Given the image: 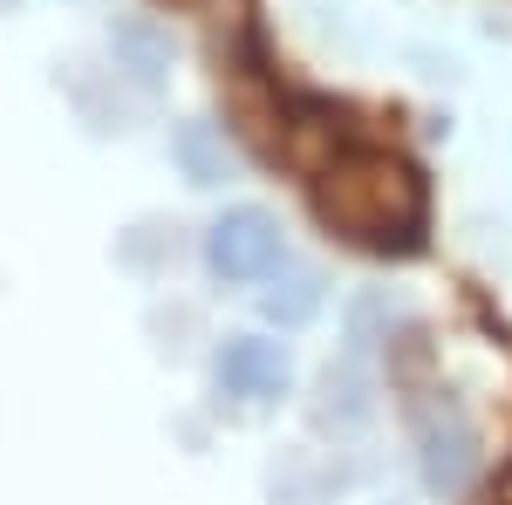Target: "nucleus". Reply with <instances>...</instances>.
I'll return each instance as SVG.
<instances>
[{"label":"nucleus","mask_w":512,"mask_h":505,"mask_svg":"<svg viewBox=\"0 0 512 505\" xmlns=\"http://www.w3.org/2000/svg\"><path fill=\"white\" fill-rule=\"evenodd\" d=\"M315 212L369 253H417L431 192L410 157L383 151V144H342L315 178Z\"/></svg>","instance_id":"1"},{"label":"nucleus","mask_w":512,"mask_h":505,"mask_svg":"<svg viewBox=\"0 0 512 505\" xmlns=\"http://www.w3.org/2000/svg\"><path fill=\"white\" fill-rule=\"evenodd\" d=\"M417 471H424V485H431L437 499H465L478 485V471H485L472 417L458 403H444V396H431L417 410Z\"/></svg>","instance_id":"2"},{"label":"nucleus","mask_w":512,"mask_h":505,"mask_svg":"<svg viewBox=\"0 0 512 505\" xmlns=\"http://www.w3.org/2000/svg\"><path fill=\"white\" fill-rule=\"evenodd\" d=\"M205 267L219 273V280H239V287L280 273L287 267L280 219L267 212V205H233V212H219V219L205 226Z\"/></svg>","instance_id":"3"},{"label":"nucleus","mask_w":512,"mask_h":505,"mask_svg":"<svg viewBox=\"0 0 512 505\" xmlns=\"http://www.w3.org/2000/svg\"><path fill=\"white\" fill-rule=\"evenodd\" d=\"M219 383L233 389V396H246V403H274V396H287V383H294V362H287V349L267 342V335H233V342L219 349Z\"/></svg>","instance_id":"4"},{"label":"nucleus","mask_w":512,"mask_h":505,"mask_svg":"<svg viewBox=\"0 0 512 505\" xmlns=\"http://www.w3.org/2000/svg\"><path fill=\"white\" fill-rule=\"evenodd\" d=\"M171 157H178V171L192 178L198 192H212V185L239 178V151H233V137H226L219 123H178V137H171Z\"/></svg>","instance_id":"5"},{"label":"nucleus","mask_w":512,"mask_h":505,"mask_svg":"<svg viewBox=\"0 0 512 505\" xmlns=\"http://www.w3.org/2000/svg\"><path fill=\"white\" fill-rule=\"evenodd\" d=\"M260 314L274 321V328H308L321 314V273H308V267H280V273H267L260 280Z\"/></svg>","instance_id":"6"},{"label":"nucleus","mask_w":512,"mask_h":505,"mask_svg":"<svg viewBox=\"0 0 512 505\" xmlns=\"http://www.w3.org/2000/svg\"><path fill=\"white\" fill-rule=\"evenodd\" d=\"M117 55L130 62V76H137V82H158L164 69H171V41H164L151 21H123V28H117Z\"/></svg>","instance_id":"7"},{"label":"nucleus","mask_w":512,"mask_h":505,"mask_svg":"<svg viewBox=\"0 0 512 505\" xmlns=\"http://www.w3.org/2000/svg\"><path fill=\"white\" fill-rule=\"evenodd\" d=\"M171 7H192V0H171Z\"/></svg>","instance_id":"8"}]
</instances>
